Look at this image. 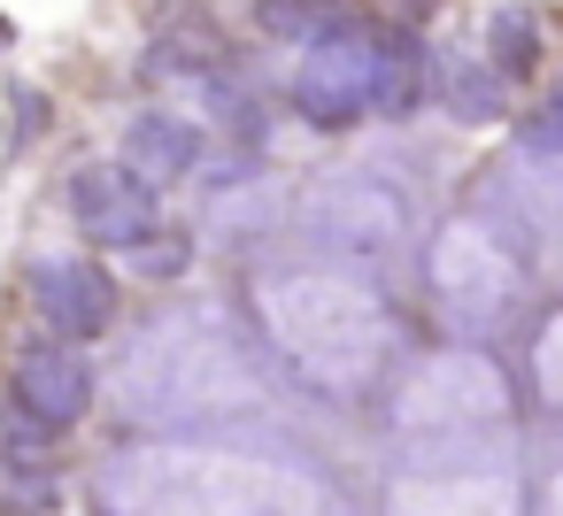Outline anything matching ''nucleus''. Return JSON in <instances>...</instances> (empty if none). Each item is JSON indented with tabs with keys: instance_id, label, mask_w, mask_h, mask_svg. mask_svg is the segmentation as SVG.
Here are the masks:
<instances>
[{
	"instance_id": "obj_9",
	"label": "nucleus",
	"mask_w": 563,
	"mask_h": 516,
	"mask_svg": "<svg viewBox=\"0 0 563 516\" xmlns=\"http://www.w3.org/2000/svg\"><path fill=\"white\" fill-rule=\"evenodd\" d=\"M24 278H32V301L55 324V339L86 347V339H101L117 324V285H109L101 262H86V255H32Z\"/></svg>"
},
{
	"instance_id": "obj_18",
	"label": "nucleus",
	"mask_w": 563,
	"mask_h": 516,
	"mask_svg": "<svg viewBox=\"0 0 563 516\" xmlns=\"http://www.w3.org/2000/svg\"><path fill=\"white\" fill-rule=\"evenodd\" d=\"M40 109H47V101H40L32 86H16V139H32V132H40Z\"/></svg>"
},
{
	"instance_id": "obj_6",
	"label": "nucleus",
	"mask_w": 563,
	"mask_h": 516,
	"mask_svg": "<svg viewBox=\"0 0 563 516\" xmlns=\"http://www.w3.org/2000/svg\"><path fill=\"white\" fill-rule=\"evenodd\" d=\"M432 293L455 324H494L509 301H517V262L501 255L494 232L478 224H448L440 247H432Z\"/></svg>"
},
{
	"instance_id": "obj_16",
	"label": "nucleus",
	"mask_w": 563,
	"mask_h": 516,
	"mask_svg": "<svg viewBox=\"0 0 563 516\" xmlns=\"http://www.w3.org/2000/svg\"><path fill=\"white\" fill-rule=\"evenodd\" d=\"M124 262H132L140 278H178V270L194 262V239H186V232H155V239H140Z\"/></svg>"
},
{
	"instance_id": "obj_11",
	"label": "nucleus",
	"mask_w": 563,
	"mask_h": 516,
	"mask_svg": "<svg viewBox=\"0 0 563 516\" xmlns=\"http://www.w3.org/2000/svg\"><path fill=\"white\" fill-rule=\"evenodd\" d=\"M432 93H440V109L455 124H494L509 109V78L494 63H478V55H440L432 63Z\"/></svg>"
},
{
	"instance_id": "obj_8",
	"label": "nucleus",
	"mask_w": 563,
	"mask_h": 516,
	"mask_svg": "<svg viewBox=\"0 0 563 516\" xmlns=\"http://www.w3.org/2000/svg\"><path fill=\"white\" fill-rule=\"evenodd\" d=\"M9 401H16V416H32L40 431H70V424H86V408H93V362H86L70 339L16 347V362H9Z\"/></svg>"
},
{
	"instance_id": "obj_12",
	"label": "nucleus",
	"mask_w": 563,
	"mask_h": 516,
	"mask_svg": "<svg viewBox=\"0 0 563 516\" xmlns=\"http://www.w3.org/2000/svg\"><path fill=\"white\" fill-rule=\"evenodd\" d=\"M424 93V47L417 40H386L378 32V86H371V116H409Z\"/></svg>"
},
{
	"instance_id": "obj_1",
	"label": "nucleus",
	"mask_w": 563,
	"mask_h": 516,
	"mask_svg": "<svg viewBox=\"0 0 563 516\" xmlns=\"http://www.w3.org/2000/svg\"><path fill=\"white\" fill-rule=\"evenodd\" d=\"M101 508L109 516H309V485L240 455L132 447V455H109Z\"/></svg>"
},
{
	"instance_id": "obj_17",
	"label": "nucleus",
	"mask_w": 563,
	"mask_h": 516,
	"mask_svg": "<svg viewBox=\"0 0 563 516\" xmlns=\"http://www.w3.org/2000/svg\"><path fill=\"white\" fill-rule=\"evenodd\" d=\"M540 393H548V408L563 416V316H555L548 339H540Z\"/></svg>"
},
{
	"instance_id": "obj_7",
	"label": "nucleus",
	"mask_w": 563,
	"mask_h": 516,
	"mask_svg": "<svg viewBox=\"0 0 563 516\" xmlns=\"http://www.w3.org/2000/svg\"><path fill=\"white\" fill-rule=\"evenodd\" d=\"M70 216H78V232H86L93 247H109V255H132L140 239L163 232L155 186H147L140 170H124V162H86V170L70 178Z\"/></svg>"
},
{
	"instance_id": "obj_2",
	"label": "nucleus",
	"mask_w": 563,
	"mask_h": 516,
	"mask_svg": "<svg viewBox=\"0 0 563 516\" xmlns=\"http://www.w3.org/2000/svg\"><path fill=\"white\" fill-rule=\"evenodd\" d=\"M263 324L286 347V362L317 385H371L378 378V347H386V316L378 293L340 278V270H286L263 285Z\"/></svg>"
},
{
	"instance_id": "obj_3",
	"label": "nucleus",
	"mask_w": 563,
	"mask_h": 516,
	"mask_svg": "<svg viewBox=\"0 0 563 516\" xmlns=\"http://www.w3.org/2000/svg\"><path fill=\"white\" fill-rule=\"evenodd\" d=\"M247 401H255L247 355L232 347V332L217 316H163L132 347L124 408L140 424H217V416H232Z\"/></svg>"
},
{
	"instance_id": "obj_19",
	"label": "nucleus",
	"mask_w": 563,
	"mask_h": 516,
	"mask_svg": "<svg viewBox=\"0 0 563 516\" xmlns=\"http://www.w3.org/2000/svg\"><path fill=\"white\" fill-rule=\"evenodd\" d=\"M9 40H16V32H9V16H0V47H9Z\"/></svg>"
},
{
	"instance_id": "obj_15",
	"label": "nucleus",
	"mask_w": 563,
	"mask_h": 516,
	"mask_svg": "<svg viewBox=\"0 0 563 516\" xmlns=\"http://www.w3.org/2000/svg\"><path fill=\"white\" fill-rule=\"evenodd\" d=\"M9 462V455H0ZM0 516H63V493H55V478L47 470H24V462H9V478H0Z\"/></svg>"
},
{
	"instance_id": "obj_5",
	"label": "nucleus",
	"mask_w": 563,
	"mask_h": 516,
	"mask_svg": "<svg viewBox=\"0 0 563 516\" xmlns=\"http://www.w3.org/2000/svg\"><path fill=\"white\" fill-rule=\"evenodd\" d=\"M371 86H378V32L363 24H332L301 47L294 63V109L317 132H347L371 116Z\"/></svg>"
},
{
	"instance_id": "obj_4",
	"label": "nucleus",
	"mask_w": 563,
	"mask_h": 516,
	"mask_svg": "<svg viewBox=\"0 0 563 516\" xmlns=\"http://www.w3.org/2000/svg\"><path fill=\"white\" fill-rule=\"evenodd\" d=\"M301 239L324 247V255H347V262H386L409 232V209L394 186L363 178V170H340V178H317L294 209Z\"/></svg>"
},
{
	"instance_id": "obj_13",
	"label": "nucleus",
	"mask_w": 563,
	"mask_h": 516,
	"mask_svg": "<svg viewBox=\"0 0 563 516\" xmlns=\"http://www.w3.org/2000/svg\"><path fill=\"white\" fill-rule=\"evenodd\" d=\"M486 63L509 78V70H532L540 63V16L532 9H494L486 16Z\"/></svg>"
},
{
	"instance_id": "obj_10",
	"label": "nucleus",
	"mask_w": 563,
	"mask_h": 516,
	"mask_svg": "<svg viewBox=\"0 0 563 516\" xmlns=\"http://www.w3.org/2000/svg\"><path fill=\"white\" fill-rule=\"evenodd\" d=\"M201 124L194 116H178V109H140L132 124H124V170H140L147 186H178V178H194L201 170Z\"/></svg>"
},
{
	"instance_id": "obj_14",
	"label": "nucleus",
	"mask_w": 563,
	"mask_h": 516,
	"mask_svg": "<svg viewBox=\"0 0 563 516\" xmlns=\"http://www.w3.org/2000/svg\"><path fill=\"white\" fill-rule=\"evenodd\" d=\"M255 24L271 32V40H317V32H332L340 16H332V0H255Z\"/></svg>"
}]
</instances>
